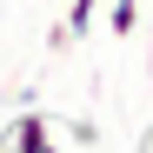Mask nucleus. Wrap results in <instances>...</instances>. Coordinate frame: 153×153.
I'll return each mask as SVG.
<instances>
[{"label":"nucleus","instance_id":"nucleus-3","mask_svg":"<svg viewBox=\"0 0 153 153\" xmlns=\"http://www.w3.org/2000/svg\"><path fill=\"white\" fill-rule=\"evenodd\" d=\"M107 27L126 40V33H140V0H113V7H107Z\"/></svg>","mask_w":153,"mask_h":153},{"label":"nucleus","instance_id":"nucleus-1","mask_svg":"<svg viewBox=\"0 0 153 153\" xmlns=\"http://www.w3.org/2000/svg\"><path fill=\"white\" fill-rule=\"evenodd\" d=\"M7 146H13V153H60V140H53V126H47L40 107H20V113H13Z\"/></svg>","mask_w":153,"mask_h":153},{"label":"nucleus","instance_id":"nucleus-2","mask_svg":"<svg viewBox=\"0 0 153 153\" xmlns=\"http://www.w3.org/2000/svg\"><path fill=\"white\" fill-rule=\"evenodd\" d=\"M93 13H100V0H73V7H67V20H60V27H67V40H87V33H93Z\"/></svg>","mask_w":153,"mask_h":153}]
</instances>
